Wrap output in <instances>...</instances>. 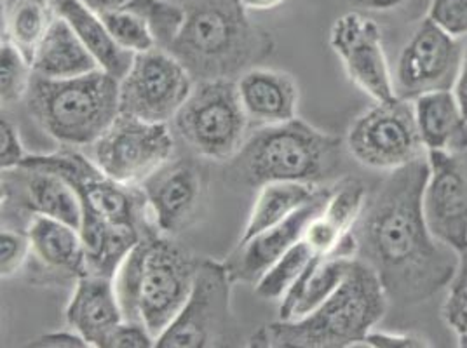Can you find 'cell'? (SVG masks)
<instances>
[{
    "label": "cell",
    "mask_w": 467,
    "mask_h": 348,
    "mask_svg": "<svg viewBox=\"0 0 467 348\" xmlns=\"http://www.w3.org/2000/svg\"><path fill=\"white\" fill-rule=\"evenodd\" d=\"M429 174L428 157L389 171L368 192L352 229L356 258L379 273L389 303L401 307L419 305L450 288L461 265V254L438 241L426 223Z\"/></svg>",
    "instance_id": "obj_1"
},
{
    "label": "cell",
    "mask_w": 467,
    "mask_h": 348,
    "mask_svg": "<svg viewBox=\"0 0 467 348\" xmlns=\"http://www.w3.org/2000/svg\"><path fill=\"white\" fill-rule=\"evenodd\" d=\"M183 23L166 47L195 82L234 78L274 53L271 32L250 20L241 0H185Z\"/></svg>",
    "instance_id": "obj_2"
},
{
    "label": "cell",
    "mask_w": 467,
    "mask_h": 348,
    "mask_svg": "<svg viewBox=\"0 0 467 348\" xmlns=\"http://www.w3.org/2000/svg\"><path fill=\"white\" fill-rule=\"evenodd\" d=\"M389 309V296L370 265L354 258L338 290L309 315L275 321L250 338L254 348H348L365 343Z\"/></svg>",
    "instance_id": "obj_3"
},
{
    "label": "cell",
    "mask_w": 467,
    "mask_h": 348,
    "mask_svg": "<svg viewBox=\"0 0 467 348\" xmlns=\"http://www.w3.org/2000/svg\"><path fill=\"white\" fill-rule=\"evenodd\" d=\"M344 139L302 118L260 126L241 150L225 162V179L237 187L260 189L271 181L323 185L342 166Z\"/></svg>",
    "instance_id": "obj_4"
},
{
    "label": "cell",
    "mask_w": 467,
    "mask_h": 348,
    "mask_svg": "<svg viewBox=\"0 0 467 348\" xmlns=\"http://www.w3.org/2000/svg\"><path fill=\"white\" fill-rule=\"evenodd\" d=\"M197 267L199 258L171 237L159 232L143 235L114 275L124 319L143 322L157 340L183 309Z\"/></svg>",
    "instance_id": "obj_5"
},
{
    "label": "cell",
    "mask_w": 467,
    "mask_h": 348,
    "mask_svg": "<svg viewBox=\"0 0 467 348\" xmlns=\"http://www.w3.org/2000/svg\"><path fill=\"white\" fill-rule=\"evenodd\" d=\"M25 101L46 135L63 147H91L120 114L119 78L101 68L70 78L34 74Z\"/></svg>",
    "instance_id": "obj_6"
},
{
    "label": "cell",
    "mask_w": 467,
    "mask_h": 348,
    "mask_svg": "<svg viewBox=\"0 0 467 348\" xmlns=\"http://www.w3.org/2000/svg\"><path fill=\"white\" fill-rule=\"evenodd\" d=\"M250 124L234 78L197 80L173 118L176 135L194 154L220 164L241 150Z\"/></svg>",
    "instance_id": "obj_7"
},
{
    "label": "cell",
    "mask_w": 467,
    "mask_h": 348,
    "mask_svg": "<svg viewBox=\"0 0 467 348\" xmlns=\"http://www.w3.org/2000/svg\"><path fill=\"white\" fill-rule=\"evenodd\" d=\"M233 277L225 261L199 260L192 291L156 340L159 348L225 347L233 333Z\"/></svg>",
    "instance_id": "obj_8"
},
{
    "label": "cell",
    "mask_w": 467,
    "mask_h": 348,
    "mask_svg": "<svg viewBox=\"0 0 467 348\" xmlns=\"http://www.w3.org/2000/svg\"><path fill=\"white\" fill-rule=\"evenodd\" d=\"M175 154L170 124L147 122L119 114L110 128L91 145V160L110 179L141 187Z\"/></svg>",
    "instance_id": "obj_9"
},
{
    "label": "cell",
    "mask_w": 467,
    "mask_h": 348,
    "mask_svg": "<svg viewBox=\"0 0 467 348\" xmlns=\"http://www.w3.org/2000/svg\"><path fill=\"white\" fill-rule=\"evenodd\" d=\"M346 147L365 168L394 171L424 157L413 101L394 97L377 103L350 124Z\"/></svg>",
    "instance_id": "obj_10"
},
{
    "label": "cell",
    "mask_w": 467,
    "mask_h": 348,
    "mask_svg": "<svg viewBox=\"0 0 467 348\" xmlns=\"http://www.w3.org/2000/svg\"><path fill=\"white\" fill-rule=\"evenodd\" d=\"M194 84L180 59L157 46L135 55L131 68L119 80V110L147 122L170 124Z\"/></svg>",
    "instance_id": "obj_11"
},
{
    "label": "cell",
    "mask_w": 467,
    "mask_h": 348,
    "mask_svg": "<svg viewBox=\"0 0 467 348\" xmlns=\"http://www.w3.org/2000/svg\"><path fill=\"white\" fill-rule=\"evenodd\" d=\"M462 46L426 16L403 46L394 70V91L417 99L434 91H451L462 63Z\"/></svg>",
    "instance_id": "obj_12"
},
{
    "label": "cell",
    "mask_w": 467,
    "mask_h": 348,
    "mask_svg": "<svg viewBox=\"0 0 467 348\" xmlns=\"http://www.w3.org/2000/svg\"><path fill=\"white\" fill-rule=\"evenodd\" d=\"M330 46L342 59L350 82L375 103L396 97L382 30L367 13L354 9L337 18L331 25Z\"/></svg>",
    "instance_id": "obj_13"
},
{
    "label": "cell",
    "mask_w": 467,
    "mask_h": 348,
    "mask_svg": "<svg viewBox=\"0 0 467 348\" xmlns=\"http://www.w3.org/2000/svg\"><path fill=\"white\" fill-rule=\"evenodd\" d=\"M424 216L431 233L462 254L467 250V150L462 154L428 152Z\"/></svg>",
    "instance_id": "obj_14"
},
{
    "label": "cell",
    "mask_w": 467,
    "mask_h": 348,
    "mask_svg": "<svg viewBox=\"0 0 467 348\" xmlns=\"http://www.w3.org/2000/svg\"><path fill=\"white\" fill-rule=\"evenodd\" d=\"M206 181L194 162L170 160L141 185L157 232L173 237L194 223L204 202Z\"/></svg>",
    "instance_id": "obj_15"
},
{
    "label": "cell",
    "mask_w": 467,
    "mask_h": 348,
    "mask_svg": "<svg viewBox=\"0 0 467 348\" xmlns=\"http://www.w3.org/2000/svg\"><path fill=\"white\" fill-rule=\"evenodd\" d=\"M331 192L333 185H321L311 202L302 206L285 221L239 242L237 250L225 261L234 282L256 284V281L304 237L312 220L325 210Z\"/></svg>",
    "instance_id": "obj_16"
},
{
    "label": "cell",
    "mask_w": 467,
    "mask_h": 348,
    "mask_svg": "<svg viewBox=\"0 0 467 348\" xmlns=\"http://www.w3.org/2000/svg\"><path fill=\"white\" fill-rule=\"evenodd\" d=\"M368 189L356 178H344L333 185V192L325 206L304 233V241L312 251L321 256L342 252L356 258V227L367 204Z\"/></svg>",
    "instance_id": "obj_17"
},
{
    "label": "cell",
    "mask_w": 467,
    "mask_h": 348,
    "mask_svg": "<svg viewBox=\"0 0 467 348\" xmlns=\"http://www.w3.org/2000/svg\"><path fill=\"white\" fill-rule=\"evenodd\" d=\"M65 321L68 328L78 331L89 347L101 348L107 334L124 321L114 277L89 271L80 275L65 309Z\"/></svg>",
    "instance_id": "obj_18"
},
{
    "label": "cell",
    "mask_w": 467,
    "mask_h": 348,
    "mask_svg": "<svg viewBox=\"0 0 467 348\" xmlns=\"http://www.w3.org/2000/svg\"><path fill=\"white\" fill-rule=\"evenodd\" d=\"M239 97L254 126H273L296 118L300 89L293 76L254 67L237 77Z\"/></svg>",
    "instance_id": "obj_19"
},
{
    "label": "cell",
    "mask_w": 467,
    "mask_h": 348,
    "mask_svg": "<svg viewBox=\"0 0 467 348\" xmlns=\"http://www.w3.org/2000/svg\"><path fill=\"white\" fill-rule=\"evenodd\" d=\"M26 233L36 265L57 281L76 282L80 275L88 273L84 242L76 227L49 216L32 214Z\"/></svg>",
    "instance_id": "obj_20"
},
{
    "label": "cell",
    "mask_w": 467,
    "mask_h": 348,
    "mask_svg": "<svg viewBox=\"0 0 467 348\" xmlns=\"http://www.w3.org/2000/svg\"><path fill=\"white\" fill-rule=\"evenodd\" d=\"M419 133L426 154L467 150V118L453 91H434L413 99Z\"/></svg>",
    "instance_id": "obj_21"
},
{
    "label": "cell",
    "mask_w": 467,
    "mask_h": 348,
    "mask_svg": "<svg viewBox=\"0 0 467 348\" xmlns=\"http://www.w3.org/2000/svg\"><path fill=\"white\" fill-rule=\"evenodd\" d=\"M354 258L342 252L314 256L307 269L295 281L290 291L281 298L279 319L296 321L317 309L328 300L346 279Z\"/></svg>",
    "instance_id": "obj_22"
},
{
    "label": "cell",
    "mask_w": 467,
    "mask_h": 348,
    "mask_svg": "<svg viewBox=\"0 0 467 348\" xmlns=\"http://www.w3.org/2000/svg\"><path fill=\"white\" fill-rule=\"evenodd\" d=\"M53 4L59 16L74 28L78 39L97 58L101 70L119 80L128 74L135 53L126 51L117 44L93 9H89L82 0H53Z\"/></svg>",
    "instance_id": "obj_23"
},
{
    "label": "cell",
    "mask_w": 467,
    "mask_h": 348,
    "mask_svg": "<svg viewBox=\"0 0 467 348\" xmlns=\"http://www.w3.org/2000/svg\"><path fill=\"white\" fill-rule=\"evenodd\" d=\"M32 68L40 77L70 78L91 74L99 68V65L84 42L78 39L74 28L58 16L40 42Z\"/></svg>",
    "instance_id": "obj_24"
},
{
    "label": "cell",
    "mask_w": 467,
    "mask_h": 348,
    "mask_svg": "<svg viewBox=\"0 0 467 348\" xmlns=\"http://www.w3.org/2000/svg\"><path fill=\"white\" fill-rule=\"evenodd\" d=\"M21 169L23 204L32 214H42L80 229L82 206L76 189L61 176L39 169Z\"/></svg>",
    "instance_id": "obj_25"
},
{
    "label": "cell",
    "mask_w": 467,
    "mask_h": 348,
    "mask_svg": "<svg viewBox=\"0 0 467 348\" xmlns=\"http://www.w3.org/2000/svg\"><path fill=\"white\" fill-rule=\"evenodd\" d=\"M58 16L53 0H2V39L11 42L32 65Z\"/></svg>",
    "instance_id": "obj_26"
},
{
    "label": "cell",
    "mask_w": 467,
    "mask_h": 348,
    "mask_svg": "<svg viewBox=\"0 0 467 348\" xmlns=\"http://www.w3.org/2000/svg\"><path fill=\"white\" fill-rule=\"evenodd\" d=\"M321 185L304 181H271L258 189L254 208L248 214L239 242L265 232L311 202Z\"/></svg>",
    "instance_id": "obj_27"
},
{
    "label": "cell",
    "mask_w": 467,
    "mask_h": 348,
    "mask_svg": "<svg viewBox=\"0 0 467 348\" xmlns=\"http://www.w3.org/2000/svg\"><path fill=\"white\" fill-rule=\"evenodd\" d=\"M98 16L107 13H135L150 23L157 44L168 47L175 39L183 18V4L175 0H82Z\"/></svg>",
    "instance_id": "obj_28"
},
{
    "label": "cell",
    "mask_w": 467,
    "mask_h": 348,
    "mask_svg": "<svg viewBox=\"0 0 467 348\" xmlns=\"http://www.w3.org/2000/svg\"><path fill=\"white\" fill-rule=\"evenodd\" d=\"M314 256H321L312 251L304 237L293 246L290 251L283 254L269 271H265L254 284V294L262 300H281L295 281L307 269Z\"/></svg>",
    "instance_id": "obj_29"
},
{
    "label": "cell",
    "mask_w": 467,
    "mask_h": 348,
    "mask_svg": "<svg viewBox=\"0 0 467 348\" xmlns=\"http://www.w3.org/2000/svg\"><path fill=\"white\" fill-rule=\"evenodd\" d=\"M34 77L32 65L7 40L0 44V97L2 110L25 99Z\"/></svg>",
    "instance_id": "obj_30"
},
{
    "label": "cell",
    "mask_w": 467,
    "mask_h": 348,
    "mask_svg": "<svg viewBox=\"0 0 467 348\" xmlns=\"http://www.w3.org/2000/svg\"><path fill=\"white\" fill-rule=\"evenodd\" d=\"M117 44L131 53H145L157 47L150 23L135 13H107L99 16Z\"/></svg>",
    "instance_id": "obj_31"
},
{
    "label": "cell",
    "mask_w": 467,
    "mask_h": 348,
    "mask_svg": "<svg viewBox=\"0 0 467 348\" xmlns=\"http://www.w3.org/2000/svg\"><path fill=\"white\" fill-rule=\"evenodd\" d=\"M32 258V244L28 233L15 229H2L0 233V271L2 279H13Z\"/></svg>",
    "instance_id": "obj_32"
},
{
    "label": "cell",
    "mask_w": 467,
    "mask_h": 348,
    "mask_svg": "<svg viewBox=\"0 0 467 348\" xmlns=\"http://www.w3.org/2000/svg\"><path fill=\"white\" fill-rule=\"evenodd\" d=\"M428 16L451 37H466L467 0H431Z\"/></svg>",
    "instance_id": "obj_33"
},
{
    "label": "cell",
    "mask_w": 467,
    "mask_h": 348,
    "mask_svg": "<svg viewBox=\"0 0 467 348\" xmlns=\"http://www.w3.org/2000/svg\"><path fill=\"white\" fill-rule=\"evenodd\" d=\"M156 347L154 334L143 322L122 321L103 340L101 348H150Z\"/></svg>",
    "instance_id": "obj_34"
},
{
    "label": "cell",
    "mask_w": 467,
    "mask_h": 348,
    "mask_svg": "<svg viewBox=\"0 0 467 348\" xmlns=\"http://www.w3.org/2000/svg\"><path fill=\"white\" fill-rule=\"evenodd\" d=\"M26 150L21 143L20 133L16 126L2 114L0 120V166L2 171L18 169L21 162L26 159Z\"/></svg>",
    "instance_id": "obj_35"
},
{
    "label": "cell",
    "mask_w": 467,
    "mask_h": 348,
    "mask_svg": "<svg viewBox=\"0 0 467 348\" xmlns=\"http://www.w3.org/2000/svg\"><path fill=\"white\" fill-rule=\"evenodd\" d=\"M443 319L461 340V347H467V288L450 286L443 303Z\"/></svg>",
    "instance_id": "obj_36"
},
{
    "label": "cell",
    "mask_w": 467,
    "mask_h": 348,
    "mask_svg": "<svg viewBox=\"0 0 467 348\" xmlns=\"http://www.w3.org/2000/svg\"><path fill=\"white\" fill-rule=\"evenodd\" d=\"M365 345L373 348H428L431 347L426 338L411 333H386L371 331L365 340Z\"/></svg>",
    "instance_id": "obj_37"
},
{
    "label": "cell",
    "mask_w": 467,
    "mask_h": 348,
    "mask_svg": "<svg viewBox=\"0 0 467 348\" xmlns=\"http://www.w3.org/2000/svg\"><path fill=\"white\" fill-rule=\"evenodd\" d=\"M26 347L34 348H88L89 343L74 329L67 331H53L47 334H42L39 338L30 340Z\"/></svg>",
    "instance_id": "obj_38"
},
{
    "label": "cell",
    "mask_w": 467,
    "mask_h": 348,
    "mask_svg": "<svg viewBox=\"0 0 467 348\" xmlns=\"http://www.w3.org/2000/svg\"><path fill=\"white\" fill-rule=\"evenodd\" d=\"M415 0H349L350 5L361 13L373 15H392L400 11H407Z\"/></svg>",
    "instance_id": "obj_39"
},
{
    "label": "cell",
    "mask_w": 467,
    "mask_h": 348,
    "mask_svg": "<svg viewBox=\"0 0 467 348\" xmlns=\"http://www.w3.org/2000/svg\"><path fill=\"white\" fill-rule=\"evenodd\" d=\"M453 95L457 97L462 112L467 118V46L464 47V53H462V63H461V70H459V76L455 80V86H453Z\"/></svg>",
    "instance_id": "obj_40"
},
{
    "label": "cell",
    "mask_w": 467,
    "mask_h": 348,
    "mask_svg": "<svg viewBox=\"0 0 467 348\" xmlns=\"http://www.w3.org/2000/svg\"><path fill=\"white\" fill-rule=\"evenodd\" d=\"M286 0H241L243 7L248 13H260V11H273L275 7H279L281 4H285Z\"/></svg>",
    "instance_id": "obj_41"
},
{
    "label": "cell",
    "mask_w": 467,
    "mask_h": 348,
    "mask_svg": "<svg viewBox=\"0 0 467 348\" xmlns=\"http://www.w3.org/2000/svg\"><path fill=\"white\" fill-rule=\"evenodd\" d=\"M175 2H178V4H183V2H185V0H175Z\"/></svg>",
    "instance_id": "obj_42"
}]
</instances>
